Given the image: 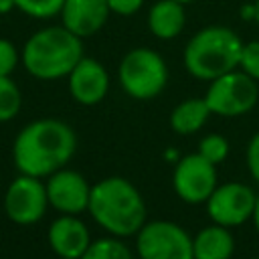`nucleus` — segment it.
Instances as JSON below:
<instances>
[{"label":"nucleus","mask_w":259,"mask_h":259,"mask_svg":"<svg viewBox=\"0 0 259 259\" xmlns=\"http://www.w3.org/2000/svg\"><path fill=\"white\" fill-rule=\"evenodd\" d=\"M49 243L59 257H83L91 245L89 229L75 214H63L51 225Z\"/></svg>","instance_id":"4468645a"},{"label":"nucleus","mask_w":259,"mask_h":259,"mask_svg":"<svg viewBox=\"0 0 259 259\" xmlns=\"http://www.w3.org/2000/svg\"><path fill=\"white\" fill-rule=\"evenodd\" d=\"M81 259H132V253L117 239H99L87 247Z\"/></svg>","instance_id":"6ab92c4d"},{"label":"nucleus","mask_w":259,"mask_h":259,"mask_svg":"<svg viewBox=\"0 0 259 259\" xmlns=\"http://www.w3.org/2000/svg\"><path fill=\"white\" fill-rule=\"evenodd\" d=\"M247 166H249L253 178L259 182V132L249 142V148H247Z\"/></svg>","instance_id":"393cba45"},{"label":"nucleus","mask_w":259,"mask_h":259,"mask_svg":"<svg viewBox=\"0 0 259 259\" xmlns=\"http://www.w3.org/2000/svg\"><path fill=\"white\" fill-rule=\"evenodd\" d=\"M61 259H81V257H61Z\"/></svg>","instance_id":"7c9ffc66"},{"label":"nucleus","mask_w":259,"mask_h":259,"mask_svg":"<svg viewBox=\"0 0 259 259\" xmlns=\"http://www.w3.org/2000/svg\"><path fill=\"white\" fill-rule=\"evenodd\" d=\"M257 259H259V257H257Z\"/></svg>","instance_id":"2f4dec72"},{"label":"nucleus","mask_w":259,"mask_h":259,"mask_svg":"<svg viewBox=\"0 0 259 259\" xmlns=\"http://www.w3.org/2000/svg\"><path fill=\"white\" fill-rule=\"evenodd\" d=\"M253 6H255V18H253V20L259 24V0H255V2H253Z\"/></svg>","instance_id":"c85d7f7f"},{"label":"nucleus","mask_w":259,"mask_h":259,"mask_svg":"<svg viewBox=\"0 0 259 259\" xmlns=\"http://www.w3.org/2000/svg\"><path fill=\"white\" fill-rule=\"evenodd\" d=\"M259 97V89L253 77L245 71H229L210 81L204 101L210 113L223 117H235L247 113Z\"/></svg>","instance_id":"423d86ee"},{"label":"nucleus","mask_w":259,"mask_h":259,"mask_svg":"<svg viewBox=\"0 0 259 259\" xmlns=\"http://www.w3.org/2000/svg\"><path fill=\"white\" fill-rule=\"evenodd\" d=\"M172 180H174V190L182 200L190 204L204 202L217 188L214 164L202 158L198 152L184 156L182 160H178Z\"/></svg>","instance_id":"1a4fd4ad"},{"label":"nucleus","mask_w":259,"mask_h":259,"mask_svg":"<svg viewBox=\"0 0 259 259\" xmlns=\"http://www.w3.org/2000/svg\"><path fill=\"white\" fill-rule=\"evenodd\" d=\"M186 24V10L182 2L158 0L148 10V28L156 38H176Z\"/></svg>","instance_id":"2eb2a0df"},{"label":"nucleus","mask_w":259,"mask_h":259,"mask_svg":"<svg viewBox=\"0 0 259 259\" xmlns=\"http://www.w3.org/2000/svg\"><path fill=\"white\" fill-rule=\"evenodd\" d=\"M18 63L16 47L8 38H0V75H10Z\"/></svg>","instance_id":"5701e85b"},{"label":"nucleus","mask_w":259,"mask_h":259,"mask_svg":"<svg viewBox=\"0 0 259 259\" xmlns=\"http://www.w3.org/2000/svg\"><path fill=\"white\" fill-rule=\"evenodd\" d=\"M243 40L229 26H204L184 49L186 71L202 81H212L239 67Z\"/></svg>","instance_id":"20e7f679"},{"label":"nucleus","mask_w":259,"mask_h":259,"mask_svg":"<svg viewBox=\"0 0 259 259\" xmlns=\"http://www.w3.org/2000/svg\"><path fill=\"white\" fill-rule=\"evenodd\" d=\"M75 132L59 119H36L14 140L12 156L20 174L51 176L61 170L75 154Z\"/></svg>","instance_id":"f257e3e1"},{"label":"nucleus","mask_w":259,"mask_h":259,"mask_svg":"<svg viewBox=\"0 0 259 259\" xmlns=\"http://www.w3.org/2000/svg\"><path fill=\"white\" fill-rule=\"evenodd\" d=\"M119 83L134 99H152L166 87L168 69L160 53L148 47H138L125 53L119 63Z\"/></svg>","instance_id":"39448f33"},{"label":"nucleus","mask_w":259,"mask_h":259,"mask_svg":"<svg viewBox=\"0 0 259 259\" xmlns=\"http://www.w3.org/2000/svg\"><path fill=\"white\" fill-rule=\"evenodd\" d=\"M83 59V42L77 34L61 26H45L36 30L22 49L24 69L42 81L69 77Z\"/></svg>","instance_id":"7ed1b4c3"},{"label":"nucleus","mask_w":259,"mask_h":259,"mask_svg":"<svg viewBox=\"0 0 259 259\" xmlns=\"http://www.w3.org/2000/svg\"><path fill=\"white\" fill-rule=\"evenodd\" d=\"M140 259H194L192 239L170 221H154L138 231Z\"/></svg>","instance_id":"0eeeda50"},{"label":"nucleus","mask_w":259,"mask_h":259,"mask_svg":"<svg viewBox=\"0 0 259 259\" xmlns=\"http://www.w3.org/2000/svg\"><path fill=\"white\" fill-rule=\"evenodd\" d=\"M91 188L87 180L73 170H57L47 182L49 202L63 214H79L89 208Z\"/></svg>","instance_id":"9b49d317"},{"label":"nucleus","mask_w":259,"mask_h":259,"mask_svg":"<svg viewBox=\"0 0 259 259\" xmlns=\"http://www.w3.org/2000/svg\"><path fill=\"white\" fill-rule=\"evenodd\" d=\"M109 89V75L105 67L91 59L83 57L75 69L69 73V91L75 101L81 105H95L99 103Z\"/></svg>","instance_id":"f8f14e48"},{"label":"nucleus","mask_w":259,"mask_h":259,"mask_svg":"<svg viewBox=\"0 0 259 259\" xmlns=\"http://www.w3.org/2000/svg\"><path fill=\"white\" fill-rule=\"evenodd\" d=\"M241 18H245V20L255 18V6H253V4H245V6L241 8Z\"/></svg>","instance_id":"a878e982"},{"label":"nucleus","mask_w":259,"mask_h":259,"mask_svg":"<svg viewBox=\"0 0 259 259\" xmlns=\"http://www.w3.org/2000/svg\"><path fill=\"white\" fill-rule=\"evenodd\" d=\"M14 8H16L14 6V0H0V14H8Z\"/></svg>","instance_id":"bb28decb"},{"label":"nucleus","mask_w":259,"mask_h":259,"mask_svg":"<svg viewBox=\"0 0 259 259\" xmlns=\"http://www.w3.org/2000/svg\"><path fill=\"white\" fill-rule=\"evenodd\" d=\"M22 105V95L18 85L10 79V75H0V121L12 119Z\"/></svg>","instance_id":"a211bd4d"},{"label":"nucleus","mask_w":259,"mask_h":259,"mask_svg":"<svg viewBox=\"0 0 259 259\" xmlns=\"http://www.w3.org/2000/svg\"><path fill=\"white\" fill-rule=\"evenodd\" d=\"M239 67H241V71H245L249 77H253L255 81H259V40L243 42Z\"/></svg>","instance_id":"4be33fe9"},{"label":"nucleus","mask_w":259,"mask_h":259,"mask_svg":"<svg viewBox=\"0 0 259 259\" xmlns=\"http://www.w3.org/2000/svg\"><path fill=\"white\" fill-rule=\"evenodd\" d=\"M176 2H182V4H190V2H194V0H176Z\"/></svg>","instance_id":"c756f323"},{"label":"nucleus","mask_w":259,"mask_h":259,"mask_svg":"<svg viewBox=\"0 0 259 259\" xmlns=\"http://www.w3.org/2000/svg\"><path fill=\"white\" fill-rule=\"evenodd\" d=\"M109 14L111 10L107 0H65L59 16L67 30L79 38H85L99 32L105 26Z\"/></svg>","instance_id":"ddd939ff"},{"label":"nucleus","mask_w":259,"mask_h":259,"mask_svg":"<svg viewBox=\"0 0 259 259\" xmlns=\"http://www.w3.org/2000/svg\"><path fill=\"white\" fill-rule=\"evenodd\" d=\"M107 4H109L111 14L132 16V14H136L144 6V0H107Z\"/></svg>","instance_id":"b1692460"},{"label":"nucleus","mask_w":259,"mask_h":259,"mask_svg":"<svg viewBox=\"0 0 259 259\" xmlns=\"http://www.w3.org/2000/svg\"><path fill=\"white\" fill-rule=\"evenodd\" d=\"M63 4L65 0H14V6L20 12H24L30 18H40V20L61 14Z\"/></svg>","instance_id":"aec40b11"},{"label":"nucleus","mask_w":259,"mask_h":259,"mask_svg":"<svg viewBox=\"0 0 259 259\" xmlns=\"http://www.w3.org/2000/svg\"><path fill=\"white\" fill-rule=\"evenodd\" d=\"M235 251L233 235L223 225H212L202 229L192 241L194 259H231Z\"/></svg>","instance_id":"dca6fc26"},{"label":"nucleus","mask_w":259,"mask_h":259,"mask_svg":"<svg viewBox=\"0 0 259 259\" xmlns=\"http://www.w3.org/2000/svg\"><path fill=\"white\" fill-rule=\"evenodd\" d=\"M255 202L257 196L249 186L241 182H227L212 190L206 200V210L217 225L237 227L253 217Z\"/></svg>","instance_id":"6e6552de"},{"label":"nucleus","mask_w":259,"mask_h":259,"mask_svg":"<svg viewBox=\"0 0 259 259\" xmlns=\"http://www.w3.org/2000/svg\"><path fill=\"white\" fill-rule=\"evenodd\" d=\"M253 221H255V227H257V233H259V196H257V202H255V210H253Z\"/></svg>","instance_id":"cd10ccee"},{"label":"nucleus","mask_w":259,"mask_h":259,"mask_svg":"<svg viewBox=\"0 0 259 259\" xmlns=\"http://www.w3.org/2000/svg\"><path fill=\"white\" fill-rule=\"evenodd\" d=\"M49 196L47 186L36 178L28 174H20L10 186L4 196V208L10 221L18 225H32L40 221L45 214Z\"/></svg>","instance_id":"9d476101"},{"label":"nucleus","mask_w":259,"mask_h":259,"mask_svg":"<svg viewBox=\"0 0 259 259\" xmlns=\"http://www.w3.org/2000/svg\"><path fill=\"white\" fill-rule=\"evenodd\" d=\"M198 154L217 166L219 162H223V160L227 158V154H229V144H227V140H225L223 136L210 134V136H206V138L200 140V144H198Z\"/></svg>","instance_id":"412c9836"},{"label":"nucleus","mask_w":259,"mask_h":259,"mask_svg":"<svg viewBox=\"0 0 259 259\" xmlns=\"http://www.w3.org/2000/svg\"><path fill=\"white\" fill-rule=\"evenodd\" d=\"M210 115V109L206 105L204 99H186L182 103H178L170 115V125L176 134H194L196 130H200L206 119Z\"/></svg>","instance_id":"f3484780"},{"label":"nucleus","mask_w":259,"mask_h":259,"mask_svg":"<svg viewBox=\"0 0 259 259\" xmlns=\"http://www.w3.org/2000/svg\"><path fill=\"white\" fill-rule=\"evenodd\" d=\"M89 212L105 231L117 237H130L144 227L146 204L132 182L111 176L91 186Z\"/></svg>","instance_id":"f03ea898"}]
</instances>
